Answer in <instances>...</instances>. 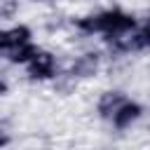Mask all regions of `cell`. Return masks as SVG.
<instances>
[{
  "instance_id": "cell-1",
  "label": "cell",
  "mask_w": 150,
  "mask_h": 150,
  "mask_svg": "<svg viewBox=\"0 0 150 150\" xmlns=\"http://www.w3.org/2000/svg\"><path fill=\"white\" fill-rule=\"evenodd\" d=\"M141 19L136 12H129L124 7H101L91 9L87 14L73 16L70 26L82 38H98L101 42H110L117 38H124L138 28Z\"/></svg>"
},
{
  "instance_id": "cell-2",
  "label": "cell",
  "mask_w": 150,
  "mask_h": 150,
  "mask_svg": "<svg viewBox=\"0 0 150 150\" xmlns=\"http://www.w3.org/2000/svg\"><path fill=\"white\" fill-rule=\"evenodd\" d=\"M103 63H105V52L103 49H84V52L75 54L68 61V66L63 68L61 77L77 84V82H84V80L96 77L101 73Z\"/></svg>"
},
{
  "instance_id": "cell-3",
  "label": "cell",
  "mask_w": 150,
  "mask_h": 150,
  "mask_svg": "<svg viewBox=\"0 0 150 150\" xmlns=\"http://www.w3.org/2000/svg\"><path fill=\"white\" fill-rule=\"evenodd\" d=\"M61 73H63L61 59H59V54H56L54 49H49V47H40L38 54H35V56L26 63V68H23L26 80H28V82H38V84H42V82H54V80L61 77Z\"/></svg>"
},
{
  "instance_id": "cell-4",
  "label": "cell",
  "mask_w": 150,
  "mask_h": 150,
  "mask_svg": "<svg viewBox=\"0 0 150 150\" xmlns=\"http://www.w3.org/2000/svg\"><path fill=\"white\" fill-rule=\"evenodd\" d=\"M143 117H145V105H143L138 98L127 96V101L112 112V117L108 120V124H110L115 131H129V129H134Z\"/></svg>"
},
{
  "instance_id": "cell-5",
  "label": "cell",
  "mask_w": 150,
  "mask_h": 150,
  "mask_svg": "<svg viewBox=\"0 0 150 150\" xmlns=\"http://www.w3.org/2000/svg\"><path fill=\"white\" fill-rule=\"evenodd\" d=\"M30 40H35V30L26 21H19V23L0 28V56L9 54L12 49H16V47H21V45H26Z\"/></svg>"
},
{
  "instance_id": "cell-6",
  "label": "cell",
  "mask_w": 150,
  "mask_h": 150,
  "mask_svg": "<svg viewBox=\"0 0 150 150\" xmlns=\"http://www.w3.org/2000/svg\"><path fill=\"white\" fill-rule=\"evenodd\" d=\"M127 101V91L124 89H117V87H110V89H103L96 101H94V110H96V117L108 122L112 117V112Z\"/></svg>"
},
{
  "instance_id": "cell-7",
  "label": "cell",
  "mask_w": 150,
  "mask_h": 150,
  "mask_svg": "<svg viewBox=\"0 0 150 150\" xmlns=\"http://www.w3.org/2000/svg\"><path fill=\"white\" fill-rule=\"evenodd\" d=\"M42 45H38L35 40H30V42H26V45H21V47H16V49H12L9 54H5L2 59L9 63V66H16V68H26V63L38 54V49H40Z\"/></svg>"
},
{
  "instance_id": "cell-8",
  "label": "cell",
  "mask_w": 150,
  "mask_h": 150,
  "mask_svg": "<svg viewBox=\"0 0 150 150\" xmlns=\"http://www.w3.org/2000/svg\"><path fill=\"white\" fill-rule=\"evenodd\" d=\"M9 143H12V131L7 129L5 122H0V150H5Z\"/></svg>"
},
{
  "instance_id": "cell-9",
  "label": "cell",
  "mask_w": 150,
  "mask_h": 150,
  "mask_svg": "<svg viewBox=\"0 0 150 150\" xmlns=\"http://www.w3.org/2000/svg\"><path fill=\"white\" fill-rule=\"evenodd\" d=\"M7 94H9V82L5 77H0V98H5Z\"/></svg>"
},
{
  "instance_id": "cell-10",
  "label": "cell",
  "mask_w": 150,
  "mask_h": 150,
  "mask_svg": "<svg viewBox=\"0 0 150 150\" xmlns=\"http://www.w3.org/2000/svg\"><path fill=\"white\" fill-rule=\"evenodd\" d=\"M30 2H35V5H54L59 0H30Z\"/></svg>"
},
{
  "instance_id": "cell-11",
  "label": "cell",
  "mask_w": 150,
  "mask_h": 150,
  "mask_svg": "<svg viewBox=\"0 0 150 150\" xmlns=\"http://www.w3.org/2000/svg\"><path fill=\"white\" fill-rule=\"evenodd\" d=\"M141 23H143V26H148V28H150V12H148V14H145V16H143V21H141Z\"/></svg>"
}]
</instances>
